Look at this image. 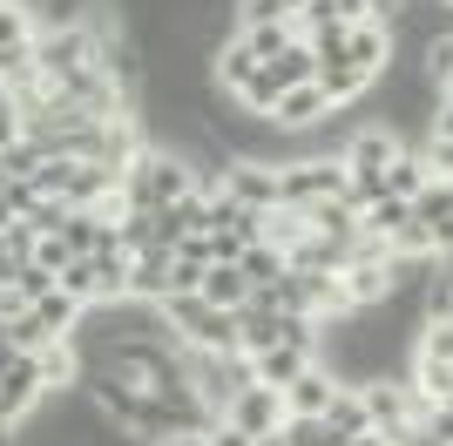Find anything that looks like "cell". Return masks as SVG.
Returning a JSON list of instances; mask_svg holds the SVG:
<instances>
[{"instance_id":"4fadbf2b","label":"cell","mask_w":453,"mask_h":446,"mask_svg":"<svg viewBox=\"0 0 453 446\" xmlns=\"http://www.w3.org/2000/svg\"><path fill=\"white\" fill-rule=\"evenodd\" d=\"M35 365H41V386H48V392H75V386H81V345H75V338L41 345Z\"/></svg>"},{"instance_id":"7dc6e473","label":"cell","mask_w":453,"mask_h":446,"mask_svg":"<svg viewBox=\"0 0 453 446\" xmlns=\"http://www.w3.org/2000/svg\"><path fill=\"white\" fill-rule=\"evenodd\" d=\"M0 446H20V427H0Z\"/></svg>"},{"instance_id":"d6986e66","label":"cell","mask_w":453,"mask_h":446,"mask_svg":"<svg viewBox=\"0 0 453 446\" xmlns=\"http://www.w3.org/2000/svg\"><path fill=\"white\" fill-rule=\"evenodd\" d=\"M237 41H244L257 61H278L291 41H298V20H257V27H237Z\"/></svg>"},{"instance_id":"7bdbcfd3","label":"cell","mask_w":453,"mask_h":446,"mask_svg":"<svg viewBox=\"0 0 453 446\" xmlns=\"http://www.w3.org/2000/svg\"><path fill=\"white\" fill-rule=\"evenodd\" d=\"M332 14L352 27V20H372V14H379V0H332Z\"/></svg>"},{"instance_id":"603a6c76","label":"cell","mask_w":453,"mask_h":446,"mask_svg":"<svg viewBox=\"0 0 453 446\" xmlns=\"http://www.w3.org/2000/svg\"><path fill=\"white\" fill-rule=\"evenodd\" d=\"M406 217H413V204L386 189L379 204H365V210H359V237H393V230H399V223H406Z\"/></svg>"},{"instance_id":"5b68a950","label":"cell","mask_w":453,"mask_h":446,"mask_svg":"<svg viewBox=\"0 0 453 446\" xmlns=\"http://www.w3.org/2000/svg\"><path fill=\"white\" fill-rule=\"evenodd\" d=\"M224 419H230L237 433H250V440H265V433L284 427V392H278V386H244V392L224 406Z\"/></svg>"},{"instance_id":"6da1fadb","label":"cell","mask_w":453,"mask_h":446,"mask_svg":"<svg viewBox=\"0 0 453 446\" xmlns=\"http://www.w3.org/2000/svg\"><path fill=\"white\" fill-rule=\"evenodd\" d=\"M352 169L339 156H304V163H278V204L284 210H311L319 196H345Z\"/></svg>"},{"instance_id":"60d3db41","label":"cell","mask_w":453,"mask_h":446,"mask_svg":"<svg viewBox=\"0 0 453 446\" xmlns=\"http://www.w3.org/2000/svg\"><path fill=\"white\" fill-rule=\"evenodd\" d=\"M419 427L434 433L440 446H453V399H447V406H426V419H419Z\"/></svg>"},{"instance_id":"5bb4252c","label":"cell","mask_w":453,"mask_h":446,"mask_svg":"<svg viewBox=\"0 0 453 446\" xmlns=\"http://www.w3.org/2000/svg\"><path fill=\"white\" fill-rule=\"evenodd\" d=\"M284 325H291V318L284 311H265V304H244V311H237V352H271V345H284Z\"/></svg>"},{"instance_id":"ffe728a7","label":"cell","mask_w":453,"mask_h":446,"mask_svg":"<svg viewBox=\"0 0 453 446\" xmlns=\"http://www.w3.org/2000/svg\"><path fill=\"white\" fill-rule=\"evenodd\" d=\"M61 291L75 297V304H109V284H102L95 258H68L61 264Z\"/></svg>"},{"instance_id":"277c9868","label":"cell","mask_w":453,"mask_h":446,"mask_svg":"<svg viewBox=\"0 0 453 446\" xmlns=\"http://www.w3.org/2000/svg\"><path fill=\"white\" fill-rule=\"evenodd\" d=\"M217 189H224L230 204H244V210H278V163H250V156H230L224 176H217Z\"/></svg>"},{"instance_id":"8d00e7d4","label":"cell","mask_w":453,"mask_h":446,"mask_svg":"<svg viewBox=\"0 0 453 446\" xmlns=\"http://www.w3.org/2000/svg\"><path fill=\"white\" fill-rule=\"evenodd\" d=\"M41 345H55V332L41 325V311H20L14 318V352H41Z\"/></svg>"},{"instance_id":"f1b7e54d","label":"cell","mask_w":453,"mask_h":446,"mask_svg":"<svg viewBox=\"0 0 453 446\" xmlns=\"http://www.w3.org/2000/svg\"><path fill=\"white\" fill-rule=\"evenodd\" d=\"M278 74H271V68H257V74H250V81H244V88H237V109H244V115H265V122H271V109H278Z\"/></svg>"},{"instance_id":"cb8c5ba5","label":"cell","mask_w":453,"mask_h":446,"mask_svg":"<svg viewBox=\"0 0 453 446\" xmlns=\"http://www.w3.org/2000/svg\"><path fill=\"white\" fill-rule=\"evenodd\" d=\"M35 311H41V325H48V332H55V338H75V325H81V311H88V304H75V297H68V291H61V284H55V291L41 297Z\"/></svg>"},{"instance_id":"ee69618b","label":"cell","mask_w":453,"mask_h":446,"mask_svg":"<svg viewBox=\"0 0 453 446\" xmlns=\"http://www.w3.org/2000/svg\"><path fill=\"white\" fill-rule=\"evenodd\" d=\"M20 311H35V304H27V297H20V284H0V318H7V325H14Z\"/></svg>"},{"instance_id":"8fae6325","label":"cell","mask_w":453,"mask_h":446,"mask_svg":"<svg viewBox=\"0 0 453 446\" xmlns=\"http://www.w3.org/2000/svg\"><path fill=\"white\" fill-rule=\"evenodd\" d=\"M311 81L325 88V102H332V109H352V102H359V95L372 88V74H365V68H352L345 55H319V74H311Z\"/></svg>"},{"instance_id":"e575fe53","label":"cell","mask_w":453,"mask_h":446,"mask_svg":"<svg viewBox=\"0 0 453 446\" xmlns=\"http://www.w3.org/2000/svg\"><path fill=\"white\" fill-rule=\"evenodd\" d=\"M14 284H20V297H27V304H41V297H48V291H55V271H48V264H35V258H27V264H20V271H14Z\"/></svg>"},{"instance_id":"44dd1931","label":"cell","mask_w":453,"mask_h":446,"mask_svg":"<svg viewBox=\"0 0 453 446\" xmlns=\"http://www.w3.org/2000/svg\"><path fill=\"white\" fill-rule=\"evenodd\" d=\"M426 183H434V169H426V156H419V149H399V156H393V169H386V189L413 204V196H419Z\"/></svg>"},{"instance_id":"7c38bea8","label":"cell","mask_w":453,"mask_h":446,"mask_svg":"<svg viewBox=\"0 0 453 446\" xmlns=\"http://www.w3.org/2000/svg\"><path fill=\"white\" fill-rule=\"evenodd\" d=\"M311 345H291V338H284V345H271V352H250V379H257V386H291V379H298L304 365H311Z\"/></svg>"},{"instance_id":"4dcf8cb0","label":"cell","mask_w":453,"mask_h":446,"mask_svg":"<svg viewBox=\"0 0 453 446\" xmlns=\"http://www.w3.org/2000/svg\"><path fill=\"white\" fill-rule=\"evenodd\" d=\"M419 74H426V81L447 95V81H453V35H434L426 48H419Z\"/></svg>"},{"instance_id":"9c48e42d","label":"cell","mask_w":453,"mask_h":446,"mask_svg":"<svg viewBox=\"0 0 453 446\" xmlns=\"http://www.w3.org/2000/svg\"><path fill=\"white\" fill-rule=\"evenodd\" d=\"M413 217L426 223V237H434V258L453 264V189L447 183H426L413 196Z\"/></svg>"},{"instance_id":"f907efd6","label":"cell","mask_w":453,"mask_h":446,"mask_svg":"<svg viewBox=\"0 0 453 446\" xmlns=\"http://www.w3.org/2000/svg\"><path fill=\"white\" fill-rule=\"evenodd\" d=\"M447 189H453V176H447Z\"/></svg>"},{"instance_id":"f35d334b","label":"cell","mask_w":453,"mask_h":446,"mask_svg":"<svg viewBox=\"0 0 453 446\" xmlns=\"http://www.w3.org/2000/svg\"><path fill=\"white\" fill-rule=\"evenodd\" d=\"M14 142H27V115H20L14 102L0 95V149H14Z\"/></svg>"},{"instance_id":"b9f144b4","label":"cell","mask_w":453,"mask_h":446,"mask_svg":"<svg viewBox=\"0 0 453 446\" xmlns=\"http://www.w3.org/2000/svg\"><path fill=\"white\" fill-rule=\"evenodd\" d=\"M196 446H257V440H250V433H237L230 419H217V427H210V433H203Z\"/></svg>"},{"instance_id":"f546056e","label":"cell","mask_w":453,"mask_h":446,"mask_svg":"<svg viewBox=\"0 0 453 446\" xmlns=\"http://www.w3.org/2000/svg\"><path fill=\"white\" fill-rule=\"evenodd\" d=\"M413 352L419 358H440V365H453V318H426L413 332Z\"/></svg>"},{"instance_id":"836d02e7","label":"cell","mask_w":453,"mask_h":446,"mask_svg":"<svg viewBox=\"0 0 453 446\" xmlns=\"http://www.w3.org/2000/svg\"><path fill=\"white\" fill-rule=\"evenodd\" d=\"M68 176H75V156H48V163L35 169V189H41V196H61V204H68Z\"/></svg>"},{"instance_id":"52a82bcc","label":"cell","mask_w":453,"mask_h":446,"mask_svg":"<svg viewBox=\"0 0 453 446\" xmlns=\"http://www.w3.org/2000/svg\"><path fill=\"white\" fill-rule=\"evenodd\" d=\"M325 115H332L325 88H319V81H298V88H284V95H278V109H271V129H278V135H304V129H319Z\"/></svg>"},{"instance_id":"30bf717a","label":"cell","mask_w":453,"mask_h":446,"mask_svg":"<svg viewBox=\"0 0 453 446\" xmlns=\"http://www.w3.org/2000/svg\"><path fill=\"white\" fill-rule=\"evenodd\" d=\"M345 61H352V68H365V74L379 81V74L393 68V35H386L379 20H352V27H345Z\"/></svg>"},{"instance_id":"ba28073f","label":"cell","mask_w":453,"mask_h":446,"mask_svg":"<svg viewBox=\"0 0 453 446\" xmlns=\"http://www.w3.org/2000/svg\"><path fill=\"white\" fill-rule=\"evenodd\" d=\"M332 392H339V379L311 358V365L284 386V419H325V406H332Z\"/></svg>"},{"instance_id":"8992f818","label":"cell","mask_w":453,"mask_h":446,"mask_svg":"<svg viewBox=\"0 0 453 446\" xmlns=\"http://www.w3.org/2000/svg\"><path fill=\"white\" fill-rule=\"evenodd\" d=\"M399 149H406V142H399L393 129H379V122H359V129H352V142H345V156H339V163L352 169V176H386Z\"/></svg>"},{"instance_id":"484cf974","label":"cell","mask_w":453,"mask_h":446,"mask_svg":"<svg viewBox=\"0 0 453 446\" xmlns=\"http://www.w3.org/2000/svg\"><path fill=\"white\" fill-rule=\"evenodd\" d=\"M102 230H109V223L95 217V210H68V223H61L55 237L68 243V250H75V258H95V243H102Z\"/></svg>"},{"instance_id":"3957f363","label":"cell","mask_w":453,"mask_h":446,"mask_svg":"<svg viewBox=\"0 0 453 446\" xmlns=\"http://www.w3.org/2000/svg\"><path fill=\"white\" fill-rule=\"evenodd\" d=\"M41 399H48V386H41L35 352H0V427H27Z\"/></svg>"},{"instance_id":"e0dca14e","label":"cell","mask_w":453,"mask_h":446,"mask_svg":"<svg viewBox=\"0 0 453 446\" xmlns=\"http://www.w3.org/2000/svg\"><path fill=\"white\" fill-rule=\"evenodd\" d=\"M257 68H265V61L250 55V48H244V41H237V35H230L224 48L210 55V81H217V88H224V95H237V88H244V81H250V74H257Z\"/></svg>"},{"instance_id":"ab89813d","label":"cell","mask_w":453,"mask_h":446,"mask_svg":"<svg viewBox=\"0 0 453 446\" xmlns=\"http://www.w3.org/2000/svg\"><path fill=\"white\" fill-rule=\"evenodd\" d=\"M27 258H35V264H48V271H55V278H61V264L75 258V250H68V243H61V237H35V250H27Z\"/></svg>"},{"instance_id":"d6a6232c","label":"cell","mask_w":453,"mask_h":446,"mask_svg":"<svg viewBox=\"0 0 453 446\" xmlns=\"http://www.w3.org/2000/svg\"><path fill=\"white\" fill-rule=\"evenodd\" d=\"M304 0H237V27H257V20H298Z\"/></svg>"},{"instance_id":"1f68e13d","label":"cell","mask_w":453,"mask_h":446,"mask_svg":"<svg viewBox=\"0 0 453 446\" xmlns=\"http://www.w3.org/2000/svg\"><path fill=\"white\" fill-rule=\"evenodd\" d=\"M386 250H393V264L399 258H434V237H426V223H419V217H406L393 237H386Z\"/></svg>"},{"instance_id":"ac0fdd59","label":"cell","mask_w":453,"mask_h":446,"mask_svg":"<svg viewBox=\"0 0 453 446\" xmlns=\"http://www.w3.org/2000/svg\"><path fill=\"white\" fill-rule=\"evenodd\" d=\"M41 20H35V0H0V55H20L35 48Z\"/></svg>"},{"instance_id":"d4e9b609","label":"cell","mask_w":453,"mask_h":446,"mask_svg":"<svg viewBox=\"0 0 453 446\" xmlns=\"http://www.w3.org/2000/svg\"><path fill=\"white\" fill-rule=\"evenodd\" d=\"M237 271H244V278H250V291H257V284H278L284 271H291V264H284V250H278V243H250L244 258H237Z\"/></svg>"},{"instance_id":"83f0119b","label":"cell","mask_w":453,"mask_h":446,"mask_svg":"<svg viewBox=\"0 0 453 446\" xmlns=\"http://www.w3.org/2000/svg\"><path fill=\"white\" fill-rule=\"evenodd\" d=\"M265 68L278 74V88H298V81H311V74H319V55H311L304 41H291V48H284L278 61H265Z\"/></svg>"},{"instance_id":"4316f807","label":"cell","mask_w":453,"mask_h":446,"mask_svg":"<svg viewBox=\"0 0 453 446\" xmlns=\"http://www.w3.org/2000/svg\"><path fill=\"white\" fill-rule=\"evenodd\" d=\"M311 237V217L304 210H265V243H278V250H291V243H304Z\"/></svg>"},{"instance_id":"d590c367","label":"cell","mask_w":453,"mask_h":446,"mask_svg":"<svg viewBox=\"0 0 453 446\" xmlns=\"http://www.w3.org/2000/svg\"><path fill=\"white\" fill-rule=\"evenodd\" d=\"M20 223H27V230H35V237H55L61 223H68V204H61V196H41V204L27 210V217H20Z\"/></svg>"},{"instance_id":"9a60e30c","label":"cell","mask_w":453,"mask_h":446,"mask_svg":"<svg viewBox=\"0 0 453 446\" xmlns=\"http://www.w3.org/2000/svg\"><path fill=\"white\" fill-rule=\"evenodd\" d=\"M196 297H203L210 311H244V304H250V278L237 271V264H210Z\"/></svg>"},{"instance_id":"2e32d148","label":"cell","mask_w":453,"mask_h":446,"mask_svg":"<svg viewBox=\"0 0 453 446\" xmlns=\"http://www.w3.org/2000/svg\"><path fill=\"white\" fill-rule=\"evenodd\" d=\"M325 433H332V440H359V433H372V412H365L359 386L332 392V406H325Z\"/></svg>"},{"instance_id":"f6af8a7d","label":"cell","mask_w":453,"mask_h":446,"mask_svg":"<svg viewBox=\"0 0 453 446\" xmlns=\"http://www.w3.org/2000/svg\"><path fill=\"white\" fill-rule=\"evenodd\" d=\"M14 223L20 217H14V204H7V183H0V230H14Z\"/></svg>"},{"instance_id":"681fc988","label":"cell","mask_w":453,"mask_h":446,"mask_svg":"<svg viewBox=\"0 0 453 446\" xmlns=\"http://www.w3.org/2000/svg\"><path fill=\"white\" fill-rule=\"evenodd\" d=\"M0 95H7V74H0Z\"/></svg>"},{"instance_id":"7402d4cb","label":"cell","mask_w":453,"mask_h":446,"mask_svg":"<svg viewBox=\"0 0 453 446\" xmlns=\"http://www.w3.org/2000/svg\"><path fill=\"white\" fill-rule=\"evenodd\" d=\"M304 217H311V230H319V237H359V210L345 204V196H319Z\"/></svg>"},{"instance_id":"bcb514c9","label":"cell","mask_w":453,"mask_h":446,"mask_svg":"<svg viewBox=\"0 0 453 446\" xmlns=\"http://www.w3.org/2000/svg\"><path fill=\"white\" fill-rule=\"evenodd\" d=\"M0 352H14V325L7 318H0Z\"/></svg>"},{"instance_id":"7a4b0ae2","label":"cell","mask_w":453,"mask_h":446,"mask_svg":"<svg viewBox=\"0 0 453 446\" xmlns=\"http://www.w3.org/2000/svg\"><path fill=\"white\" fill-rule=\"evenodd\" d=\"M35 61L48 81H68L75 68H95L102 61V41H95L88 20H68V27H41L35 35Z\"/></svg>"},{"instance_id":"c3c4849f","label":"cell","mask_w":453,"mask_h":446,"mask_svg":"<svg viewBox=\"0 0 453 446\" xmlns=\"http://www.w3.org/2000/svg\"><path fill=\"white\" fill-rule=\"evenodd\" d=\"M0 183H7V156H0Z\"/></svg>"},{"instance_id":"74e56055","label":"cell","mask_w":453,"mask_h":446,"mask_svg":"<svg viewBox=\"0 0 453 446\" xmlns=\"http://www.w3.org/2000/svg\"><path fill=\"white\" fill-rule=\"evenodd\" d=\"M284 446H325V419H284Z\"/></svg>"}]
</instances>
